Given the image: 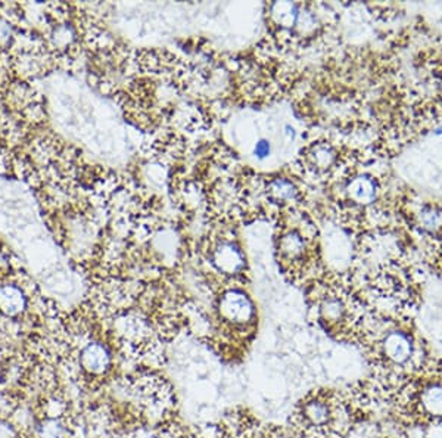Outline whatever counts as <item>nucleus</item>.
Returning a JSON list of instances; mask_svg holds the SVG:
<instances>
[{
    "label": "nucleus",
    "mask_w": 442,
    "mask_h": 438,
    "mask_svg": "<svg viewBox=\"0 0 442 438\" xmlns=\"http://www.w3.org/2000/svg\"><path fill=\"white\" fill-rule=\"evenodd\" d=\"M352 406L333 390H315L298 402L291 416L293 438H342L352 425Z\"/></svg>",
    "instance_id": "f257e3e1"
},
{
    "label": "nucleus",
    "mask_w": 442,
    "mask_h": 438,
    "mask_svg": "<svg viewBox=\"0 0 442 438\" xmlns=\"http://www.w3.org/2000/svg\"><path fill=\"white\" fill-rule=\"evenodd\" d=\"M217 312L224 338L233 336L235 344H245L255 324V307L249 296L239 289L227 291L220 296Z\"/></svg>",
    "instance_id": "f03ea898"
},
{
    "label": "nucleus",
    "mask_w": 442,
    "mask_h": 438,
    "mask_svg": "<svg viewBox=\"0 0 442 438\" xmlns=\"http://www.w3.org/2000/svg\"><path fill=\"white\" fill-rule=\"evenodd\" d=\"M415 357V343L403 331H389L375 345V360L382 367H404Z\"/></svg>",
    "instance_id": "7ed1b4c3"
},
{
    "label": "nucleus",
    "mask_w": 442,
    "mask_h": 438,
    "mask_svg": "<svg viewBox=\"0 0 442 438\" xmlns=\"http://www.w3.org/2000/svg\"><path fill=\"white\" fill-rule=\"evenodd\" d=\"M317 316L329 332L345 335L352 328V310L342 295L331 294L323 296L317 306Z\"/></svg>",
    "instance_id": "20e7f679"
},
{
    "label": "nucleus",
    "mask_w": 442,
    "mask_h": 438,
    "mask_svg": "<svg viewBox=\"0 0 442 438\" xmlns=\"http://www.w3.org/2000/svg\"><path fill=\"white\" fill-rule=\"evenodd\" d=\"M78 363L85 375L90 378H101L109 372L112 366L111 351L102 343L90 341L80 350Z\"/></svg>",
    "instance_id": "39448f33"
},
{
    "label": "nucleus",
    "mask_w": 442,
    "mask_h": 438,
    "mask_svg": "<svg viewBox=\"0 0 442 438\" xmlns=\"http://www.w3.org/2000/svg\"><path fill=\"white\" fill-rule=\"evenodd\" d=\"M27 307V296L17 285L0 287V312L5 316L15 317L21 315Z\"/></svg>",
    "instance_id": "423d86ee"
},
{
    "label": "nucleus",
    "mask_w": 442,
    "mask_h": 438,
    "mask_svg": "<svg viewBox=\"0 0 442 438\" xmlns=\"http://www.w3.org/2000/svg\"><path fill=\"white\" fill-rule=\"evenodd\" d=\"M419 409L426 418H442V384H429L422 390L419 395Z\"/></svg>",
    "instance_id": "0eeeda50"
},
{
    "label": "nucleus",
    "mask_w": 442,
    "mask_h": 438,
    "mask_svg": "<svg viewBox=\"0 0 442 438\" xmlns=\"http://www.w3.org/2000/svg\"><path fill=\"white\" fill-rule=\"evenodd\" d=\"M214 264L217 266L220 272L232 275L240 271L244 266V259H242L240 251L235 245L224 244L214 254Z\"/></svg>",
    "instance_id": "6e6552de"
},
{
    "label": "nucleus",
    "mask_w": 442,
    "mask_h": 438,
    "mask_svg": "<svg viewBox=\"0 0 442 438\" xmlns=\"http://www.w3.org/2000/svg\"><path fill=\"white\" fill-rule=\"evenodd\" d=\"M267 193L276 203H288V201H292L296 196L298 189L291 180L277 177L270 182Z\"/></svg>",
    "instance_id": "1a4fd4ad"
},
{
    "label": "nucleus",
    "mask_w": 442,
    "mask_h": 438,
    "mask_svg": "<svg viewBox=\"0 0 442 438\" xmlns=\"http://www.w3.org/2000/svg\"><path fill=\"white\" fill-rule=\"evenodd\" d=\"M305 248V242L303 241V238L296 235V233H288L286 236H283L282 241V252L286 256L288 259H293L299 254H303Z\"/></svg>",
    "instance_id": "9d476101"
},
{
    "label": "nucleus",
    "mask_w": 442,
    "mask_h": 438,
    "mask_svg": "<svg viewBox=\"0 0 442 438\" xmlns=\"http://www.w3.org/2000/svg\"><path fill=\"white\" fill-rule=\"evenodd\" d=\"M73 40H74V32H73V28L67 24L58 25L50 34L52 45L58 49L67 48Z\"/></svg>",
    "instance_id": "9b49d317"
},
{
    "label": "nucleus",
    "mask_w": 442,
    "mask_h": 438,
    "mask_svg": "<svg viewBox=\"0 0 442 438\" xmlns=\"http://www.w3.org/2000/svg\"><path fill=\"white\" fill-rule=\"evenodd\" d=\"M312 155H315L312 158H315L317 168H329L335 160V152L331 146H319Z\"/></svg>",
    "instance_id": "f8f14e48"
},
{
    "label": "nucleus",
    "mask_w": 442,
    "mask_h": 438,
    "mask_svg": "<svg viewBox=\"0 0 442 438\" xmlns=\"http://www.w3.org/2000/svg\"><path fill=\"white\" fill-rule=\"evenodd\" d=\"M442 213L439 210L434 208V207H429L426 208L423 211V224L424 228L431 229V231H436L441 228V223H442Z\"/></svg>",
    "instance_id": "ddd939ff"
},
{
    "label": "nucleus",
    "mask_w": 442,
    "mask_h": 438,
    "mask_svg": "<svg viewBox=\"0 0 442 438\" xmlns=\"http://www.w3.org/2000/svg\"><path fill=\"white\" fill-rule=\"evenodd\" d=\"M12 39H13L12 25L6 20L0 18V46L2 48L8 46L12 41Z\"/></svg>",
    "instance_id": "4468645a"
},
{
    "label": "nucleus",
    "mask_w": 442,
    "mask_h": 438,
    "mask_svg": "<svg viewBox=\"0 0 442 438\" xmlns=\"http://www.w3.org/2000/svg\"><path fill=\"white\" fill-rule=\"evenodd\" d=\"M254 153H255L256 158L264 160V158L270 157V153H272V145H270L267 139H260L254 146Z\"/></svg>",
    "instance_id": "2eb2a0df"
}]
</instances>
